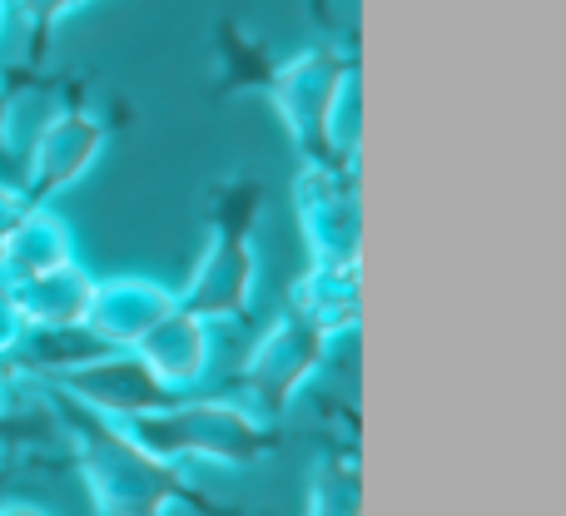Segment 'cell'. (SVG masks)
<instances>
[{"label":"cell","instance_id":"1","mask_svg":"<svg viewBox=\"0 0 566 516\" xmlns=\"http://www.w3.org/2000/svg\"><path fill=\"white\" fill-rule=\"evenodd\" d=\"M129 442L159 462L175 457H219V462H249L264 452V432L249 412L229 408V402H169L159 412H139V418L119 422Z\"/></svg>","mask_w":566,"mask_h":516},{"label":"cell","instance_id":"2","mask_svg":"<svg viewBox=\"0 0 566 516\" xmlns=\"http://www.w3.org/2000/svg\"><path fill=\"white\" fill-rule=\"evenodd\" d=\"M80 428V457H85L90 497L99 516H155L159 502L175 497V472L159 457H149L139 442L125 438V428L85 418V408H70Z\"/></svg>","mask_w":566,"mask_h":516},{"label":"cell","instance_id":"3","mask_svg":"<svg viewBox=\"0 0 566 516\" xmlns=\"http://www.w3.org/2000/svg\"><path fill=\"white\" fill-rule=\"evenodd\" d=\"M60 388L75 392L80 408L99 412V418H115V422L139 418V412H159V408H169V402H179L175 392L145 368V358L129 352V348H115V352H105V358L85 362V368L65 372Z\"/></svg>","mask_w":566,"mask_h":516},{"label":"cell","instance_id":"4","mask_svg":"<svg viewBox=\"0 0 566 516\" xmlns=\"http://www.w3.org/2000/svg\"><path fill=\"white\" fill-rule=\"evenodd\" d=\"M328 333L318 323H308L303 313L283 318L274 333L254 348V358L244 362V388L254 392L264 408H283V398H293L303 378L318 368V358L328 352Z\"/></svg>","mask_w":566,"mask_h":516},{"label":"cell","instance_id":"5","mask_svg":"<svg viewBox=\"0 0 566 516\" xmlns=\"http://www.w3.org/2000/svg\"><path fill=\"white\" fill-rule=\"evenodd\" d=\"M165 313H175L169 288H159V283H149V278H109V283L90 288V303H85V313H80V323H90V328L105 343H115V348H135Z\"/></svg>","mask_w":566,"mask_h":516},{"label":"cell","instance_id":"6","mask_svg":"<svg viewBox=\"0 0 566 516\" xmlns=\"http://www.w3.org/2000/svg\"><path fill=\"white\" fill-rule=\"evenodd\" d=\"M343 75H348V70H343L328 50H308V55L289 60L274 75L279 109L303 145H323V119H328V105H333V95H338Z\"/></svg>","mask_w":566,"mask_h":516},{"label":"cell","instance_id":"7","mask_svg":"<svg viewBox=\"0 0 566 516\" xmlns=\"http://www.w3.org/2000/svg\"><path fill=\"white\" fill-rule=\"evenodd\" d=\"M135 352L169 392H185L209 372V323L175 308L135 343Z\"/></svg>","mask_w":566,"mask_h":516},{"label":"cell","instance_id":"8","mask_svg":"<svg viewBox=\"0 0 566 516\" xmlns=\"http://www.w3.org/2000/svg\"><path fill=\"white\" fill-rule=\"evenodd\" d=\"M298 214L308 224L313 254L318 263H353V244H358V204L353 194H343L328 165H318L298 189Z\"/></svg>","mask_w":566,"mask_h":516},{"label":"cell","instance_id":"9","mask_svg":"<svg viewBox=\"0 0 566 516\" xmlns=\"http://www.w3.org/2000/svg\"><path fill=\"white\" fill-rule=\"evenodd\" d=\"M249 293H254V263H249L239 234L214 239L195 273V288H189V313L195 318H234L249 303Z\"/></svg>","mask_w":566,"mask_h":516},{"label":"cell","instance_id":"10","mask_svg":"<svg viewBox=\"0 0 566 516\" xmlns=\"http://www.w3.org/2000/svg\"><path fill=\"white\" fill-rule=\"evenodd\" d=\"M99 149V129L95 119H55V125L40 129L35 149H30V169H35V189L45 194V189H65L70 179H80L90 169V159H95Z\"/></svg>","mask_w":566,"mask_h":516},{"label":"cell","instance_id":"11","mask_svg":"<svg viewBox=\"0 0 566 516\" xmlns=\"http://www.w3.org/2000/svg\"><path fill=\"white\" fill-rule=\"evenodd\" d=\"M90 288L95 283L75 268V263H60L50 273H35V278H20L10 283L15 293V308L25 318V328H55V323H80L90 303Z\"/></svg>","mask_w":566,"mask_h":516},{"label":"cell","instance_id":"12","mask_svg":"<svg viewBox=\"0 0 566 516\" xmlns=\"http://www.w3.org/2000/svg\"><path fill=\"white\" fill-rule=\"evenodd\" d=\"M0 263H6V278L20 283V278H35V273H50L60 263H70V234L55 214L45 209H25L15 219L6 239H0Z\"/></svg>","mask_w":566,"mask_h":516},{"label":"cell","instance_id":"13","mask_svg":"<svg viewBox=\"0 0 566 516\" xmlns=\"http://www.w3.org/2000/svg\"><path fill=\"white\" fill-rule=\"evenodd\" d=\"M20 338H25V318H20V308H15V293H10V278L0 273V352L20 348Z\"/></svg>","mask_w":566,"mask_h":516},{"label":"cell","instance_id":"14","mask_svg":"<svg viewBox=\"0 0 566 516\" xmlns=\"http://www.w3.org/2000/svg\"><path fill=\"white\" fill-rule=\"evenodd\" d=\"M20 10H25L30 20H35V25H55L60 15H70V10L80 6V0H15Z\"/></svg>","mask_w":566,"mask_h":516},{"label":"cell","instance_id":"15","mask_svg":"<svg viewBox=\"0 0 566 516\" xmlns=\"http://www.w3.org/2000/svg\"><path fill=\"white\" fill-rule=\"evenodd\" d=\"M0 516H45V512H40V507H25V502H10V507L0 512Z\"/></svg>","mask_w":566,"mask_h":516}]
</instances>
